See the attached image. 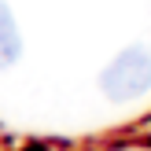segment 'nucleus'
<instances>
[{"mask_svg":"<svg viewBox=\"0 0 151 151\" xmlns=\"http://www.w3.org/2000/svg\"><path fill=\"white\" fill-rule=\"evenodd\" d=\"M100 92L111 103H133L151 92V52L144 44L122 48L100 74Z\"/></svg>","mask_w":151,"mask_h":151,"instance_id":"f257e3e1","label":"nucleus"},{"mask_svg":"<svg viewBox=\"0 0 151 151\" xmlns=\"http://www.w3.org/2000/svg\"><path fill=\"white\" fill-rule=\"evenodd\" d=\"M22 59V33H19V22H15L11 7L0 0V70L15 66Z\"/></svg>","mask_w":151,"mask_h":151,"instance_id":"f03ea898","label":"nucleus"}]
</instances>
